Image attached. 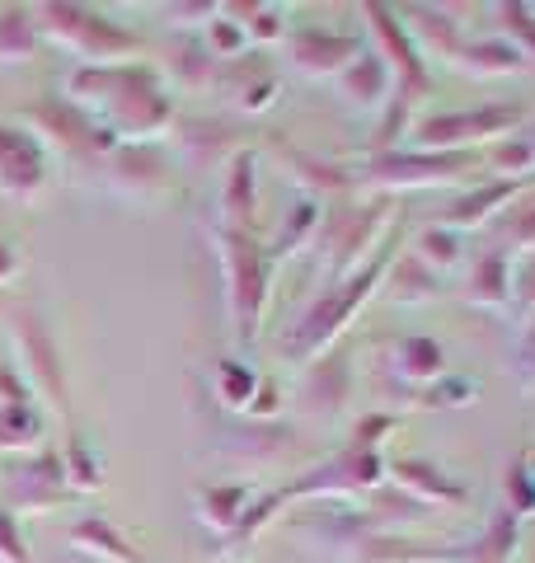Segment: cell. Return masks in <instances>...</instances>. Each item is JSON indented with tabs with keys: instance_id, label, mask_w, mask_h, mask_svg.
<instances>
[{
	"instance_id": "6da1fadb",
	"label": "cell",
	"mask_w": 535,
	"mask_h": 563,
	"mask_svg": "<svg viewBox=\"0 0 535 563\" xmlns=\"http://www.w3.org/2000/svg\"><path fill=\"white\" fill-rule=\"evenodd\" d=\"M33 24H39V38H52L57 47L76 52V57L95 62V66H113L118 57H132L141 47L128 29L109 24L103 14L85 10V5H39L33 10Z\"/></svg>"
},
{
	"instance_id": "7a4b0ae2",
	"label": "cell",
	"mask_w": 535,
	"mask_h": 563,
	"mask_svg": "<svg viewBox=\"0 0 535 563\" xmlns=\"http://www.w3.org/2000/svg\"><path fill=\"white\" fill-rule=\"evenodd\" d=\"M226 268V301H230V320H236L240 339H254L259 333V314H263V296H268V254L259 250L244 231H230V225H217L211 231Z\"/></svg>"
},
{
	"instance_id": "3957f363",
	"label": "cell",
	"mask_w": 535,
	"mask_h": 563,
	"mask_svg": "<svg viewBox=\"0 0 535 563\" xmlns=\"http://www.w3.org/2000/svg\"><path fill=\"white\" fill-rule=\"evenodd\" d=\"M385 273V258H371L362 277H348V282H334L329 296H319V301L306 310V320H296V329L287 333V352L296 362H310L319 347H329L338 333L348 329V320L357 314V306L367 301L371 291H376V277Z\"/></svg>"
},
{
	"instance_id": "277c9868",
	"label": "cell",
	"mask_w": 535,
	"mask_h": 563,
	"mask_svg": "<svg viewBox=\"0 0 535 563\" xmlns=\"http://www.w3.org/2000/svg\"><path fill=\"white\" fill-rule=\"evenodd\" d=\"M174 109L165 90H160L155 70L137 66V80L109 103V136L113 141H132V146H151L160 132H170Z\"/></svg>"
},
{
	"instance_id": "5b68a950",
	"label": "cell",
	"mask_w": 535,
	"mask_h": 563,
	"mask_svg": "<svg viewBox=\"0 0 535 563\" xmlns=\"http://www.w3.org/2000/svg\"><path fill=\"white\" fill-rule=\"evenodd\" d=\"M47 184H52V169H47L43 141L29 128L0 122V198L33 207V202H43Z\"/></svg>"
},
{
	"instance_id": "8992f818",
	"label": "cell",
	"mask_w": 535,
	"mask_h": 563,
	"mask_svg": "<svg viewBox=\"0 0 535 563\" xmlns=\"http://www.w3.org/2000/svg\"><path fill=\"white\" fill-rule=\"evenodd\" d=\"M10 339H14V352H20L24 390H39L52 409L66 413V380H62V362H57V347H52L47 329L33 320V314H14Z\"/></svg>"
},
{
	"instance_id": "52a82bcc",
	"label": "cell",
	"mask_w": 535,
	"mask_h": 563,
	"mask_svg": "<svg viewBox=\"0 0 535 563\" xmlns=\"http://www.w3.org/2000/svg\"><path fill=\"white\" fill-rule=\"evenodd\" d=\"M516 122V113L507 109H484V113H441V118H427L418 122L414 132V146L423 155H446L456 146H466V141H489L498 132H507Z\"/></svg>"
},
{
	"instance_id": "ba28073f",
	"label": "cell",
	"mask_w": 535,
	"mask_h": 563,
	"mask_svg": "<svg viewBox=\"0 0 535 563\" xmlns=\"http://www.w3.org/2000/svg\"><path fill=\"white\" fill-rule=\"evenodd\" d=\"M103 169H109V188L122 202L151 207L170 192V174H165V165H160V155L151 146H122L103 161Z\"/></svg>"
},
{
	"instance_id": "9c48e42d",
	"label": "cell",
	"mask_w": 535,
	"mask_h": 563,
	"mask_svg": "<svg viewBox=\"0 0 535 563\" xmlns=\"http://www.w3.org/2000/svg\"><path fill=\"white\" fill-rule=\"evenodd\" d=\"M381 479H385V461L376 451H348V455H338V461H329L325 470L306 474L287 498H301V493H367Z\"/></svg>"
},
{
	"instance_id": "30bf717a",
	"label": "cell",
	"mask_w": 535,
	"mask_h": 563,
	"mask_svg": "<svg viewBox=\"0 0 535 563\" xmlns=\"http://www.w3.org/2000/svg\"><path fill=\"white\" fill-rule=\"evenodd\" d=\"M460 174V155H385L371 169V184L381 188H427V184H446Z\"/></svg>"
},
{
	"instance_id": "8fae6325",
	"label": "cell",
	"mask_w": 535,
	"mask_h": 563,
	"mask_svg": "<svg viewBox=\"0 0 535 563\" xmlns=\"http://www.w3.org/2000/svg\"><path fill=\"white\" fill-rule=\"evenodd\" d=\"M385 221H390V211L385 207H371V211H362V217H348L343 221L348 225L343 235H329V250H334V268L329 273L338 282H348V273L371 254V240L385 231Z\"/></svg>"
},
{
	"instance_id": "7c38bea8",
	"label": "cell",
	"mask_w": 535,
	"mask_h": 563,
	"mask_svg": "<svg viewBox=\"0 0 535 563\" xmlns=\"http://www.w3.org/2000/svg\"><path fill=\"white\" fill-rule=\"evenodd\" d=\"M62 488H66V470H62V455H52V451H43L39 461H29L20 470V479H14L24 512H47V507L62 498Z\"/></svg>"
},
{
	"instance_id": "4fadbf2b",
	"label": "cell",
	"mask_w": 535,
	"mask_h": 563,
	"mask_svg": "<svg viewBox=\"0 0 535 563\" xmlns=\"http://www.w3.org/2000/svg\"><path fill=\"white\" fill-rule=\"evenodd\" d=\"M292 57L306 76H343L348 62L357 57V43L334 38V33H301L292 43Z\"/></svg>"
},
{
	"instance_id": "5bb4252c",
	"label": "cell",
	"mask_w": 535,
	"mask_h": 563,
	"mask_svg": "<svg viewBox=\"0 0 535 563\" xmlns=\"http://www.w3.org/2000/svg\"><path fill=\"white\" fill-rule=\"evenodd\" d=\"M390 366L404 385H433L441 372H446V352L437 339H400L395 352H390Z\"/></svg>"
},
{
	"instance_id": "9a60e30c",
	"label": "cell",
	"mask_w": 535,
	"mask_h": 563,
	"mask_svg": "<svg viewBox=\"0 0 535 563\" xmlns=\"http://www.w3.org/2000/svg\"><path fill=\"white\" fill-rule=\"evenodd\" d=\"M301 451V442L287 432V428H244V432H230L226 442H221V451L226 455H240L244 465H273V461H282V451Z\"/></svg>"
},
{
	"instance_id": "2e32d148",
	"label": "cell",
	"mask_w": 535,
	"mask_h": 563,
	"mask_svg": "<svg viewBox=\"0 0 535 563\" xmlns=\"http://www.w3.org/2000/svg\"><path fill=\"white\" fill-rule=\"evenodd\" d=\"M395 479L414 493L418 503H433V507H456L466 493H460V484H451L441 470H433V465H418V461H395V465H385Z\"/></svg>"
},
{
	"instance_id": "e0dca14e",
	"label": "cell",
	"mask_w": 535,
	"mask_h": 563,
	"mask_svg": "<svg viewBox=\"0 0 535 563\" xmlns=\"http://www.w3.org/2000/svg\"><path fill=\"white\" fill-rule=\"evenodd\" d=\"M338 80H343V95H348V103H357V109L381 103V95L390 90V70L381 57H371V52H357Z\"/></svg>"
},
{
	"instance_id": "ac0fdd59",
	"label": "cell",
	"mask_w": 535,
	"mask_h": 563,
	"mask_svg": "<svg viewBox=\"0 0 535 563\" xmlns=\"http://www.w3.org/2000/svg\"><path fill=\"white\" fill-rule=\"evenodd\" d=\"M70 544L85 554H95V559H109V563H141V554L128 544V536L113 531L109 521H80V526H70Z\"/></svg>"
},
{
	"instance_id": "d6986e66",
	"label": "cell",
	"mask_w": 535,
	"mask_h": 563,
	"mask_svg": "<svg viewBox=\"0 0 535 563\" xmlns=\"http://www.w3.org/2000/svg\"><path fill=\"white\" fill-rule=\"evenodd\" d=\"M198 517L211 526V531H221V536H230L236 526L244 521V512H249V493L240 488V484H221V488H207V493H198Z\"/></svg>"
},
{
	"instance_id": "ffe728a7",
	"label": "cell",
	"mask_w": 535,
	"mask_h": 563,
	"mask_svg": "<svg viewBox=\"0 0 535 563\" xmlns=\"http://www.w3.org/2000/svg\"><path fill=\"white\" fill-rule=\"evenodd\" d=\"M39 24H33V10L6 5L0 10V62H29L39 52Z\"/></svg>"
},
{
	"instance_id": "44dd1931",
	"label": "cell",
	"mask_w": 535,
	"mask_h": 563,
	"mask_svg": "<svg viewBox=\"0 0 535 563\" xmlns=\"http://www.w3.org/2000/svg\"><path fill=\"white\" fill-rule=\"evenodd\" d=\"M226 225L230 231H240V225L254 217V161L249 155H236L226 169Z\"/></svg>"
},
{
	"instance_id": "7402d4cb",
	"label": "cell",
	"mask_w": 535,
	"mask_h": 563,
	"mask_svg": "<svg viewBox=\"0 0 535 563\" xmlns=\"http://www.w3.org/2000/svg\"><path fill=\"white\" fill-rule=\"evenodd\" d=\"M211 380H217V399L226 404V409L249 413V404H254V395H259V376L249 372L240 357H221L217 372H211Z\"/></svg>"
},
{
	"instance_id": "603a6c76",
	"label": "cell",
	"mask_w": 535,
	"mask_h": 563,
	"mask_svg": "<svg viewBox=\"0 0 535 563\" xmlns=\"http://www.w3.org/2000/svg\"><path fill=\"white\" fill-rule=\"evenodd\" d=\"M43 442V422L29 404H0V451H33Z\"/></svg>"
},
{
	"instance_id": "cb8c5ba5",
	"label": "cell",
	"mask_w": 535,
	"mask_h": 563,
	"mask_svg": "<svg viewBox=\"0 0 535 563\" xmlns=\"http://www.w3.org/2000/svg\"><path fill=\"white\" fill-rule=\"evenodd\" d=\"M441 287H437V268H427L418 258H404L395 273H390V296L395 301H433Z\"/></svg>"
},
{
	"instance_id": "d4e9b609",
	"label": "cell",
	"mask_w": 535,
	"mask_h": 563,
	"mask_svg": "<svg viewBox=\"0 0 535 563\" xmlns=\"http://www.w3.org/2000/svg\"><path fill=\"white\" fill-rule=\"evenodd\" d=\"M62 470H66V488H76V493L103 488V465H99V455L85 446V437H70V446L62 455Z\"/></svg>"
},
{
	"instance_id": "484cf974",
	"label": "cell",
	"mask_w": 535,
	"mask_h": 563,
	"mask_svg": "<svg viewBox=\"0 0 535 563\" xmlns=\"http://www.w3.org/2000/svg\"><path fill=\"white\" fill-rule=\"evenodd\" d=\"M460 66L474 70V76H503V70H516L522 62L503 43H470V47H460Z\"/></svg>"
},
{
	"instance_id": "4316f807",
	"label": "cell",
	"mask_w": 535,
	"mask_h": 563,
	"mask_svg": "<svg viewBox=\"0 0 535 563\" xmlns=\"http://www.w3.org/2000/svg\"><path fill=\"white\" fill-rule=\"evenodd\" d=\"M466 296H470L474 306H503V301H507V287H503V258H498V254L479 258V268L470 273Z\"/></svg>"
},
{
	"instance_id": "83f0119b",
	"label": "cell",
	"mask_w": 535,
	"mask_h": 563,
	"mask_svg": "<svg viewBox=\"0 0 535 563\" xmlns=\"http://www.w3.org/2000/svg\"><path fill=\"white\" fill-rule=\"evenodd\" d=\"M207 43H211V57L236 62L240 52H244V29L236 20H211L207 24Z\"/></svg>"
},
{
	"instance_id": "f1b7e54d",
	"label": "cell",
	"mask_w": 535,
	"mask_h": 563,
	"mask_svg": "<svg viewBox=\"0 0 535 563\" xmlns=\"http://www.w3.org/2000/svg\"><path fill=\"white\" fill-rule=\"evenodd\" d=\"M0 563H33L29 544L20 536V521H14L10 512H0Z\"/></svg>"
},
{
	"instance_id": "f546056e",
	"label": "cell",
	"mask_w": 535,
	"mask_h": 563,
	"mask_svg": "<svg viewBox=\"0 0 535 563\" xmlns=\"http://www.w3.org/2000/svg\"><path fill=\"white\" fill-rule=\"evenodd\" d=\"M240 29H244V38H254V43H273V38H282L277 10H254V20H240Z\"/></svg>"
},
{
	"instance_id": "4dcf8cb0",
	"label": "cell",
	"mask_w": 535,
	"mask_h": 563,
	"mask_svg": "<svg viewBox=\"0 0 535 563\" xmlns=\"http://www.w3.org/2000/svg\"><path fill=\"white\" fill-rule=\"evenodd\" d=\"M433 258H437V263H451V258H456V244H451V235H446V231H427V235L418 240V263H427V268H433Z\"/></svg>"
},
{
	"instance_id": "1f68e13d",
	"label": "cell",
	"mask_w": 535,
	"mask_h": 563,
	"mask_svg": "<svg viewBox=\"0 0 535 563\" xmlns=\"http://www.w3.org/2000/svg\"><path fill=\"white\" fill-rule=\"evenodd\" d=\"M14 273H20V254H14L10 244H0V287H6Z\"/></svg>"
},
{
	"instance_id": "d6a6232c",
	"label": "cell",
	"mask_w": 535,
	"mask_h": 563,
	"mask_svg": "<svg viewBox=\"0 0 535 563\" xmlns=\"http://www.w3.org/2000/svg\"><path fill=\"white\" fill-rule=\"evenodd\" d=\"M165 14H170V20H174V24H193V20H188V14H217V5H170Z\"/></svg>"
}]
</instances>
